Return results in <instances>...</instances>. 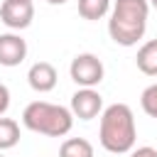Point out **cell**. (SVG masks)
Returning a JSON list of instances; mask_svg holds the SVG:
<instances>
[{"label":"cell","mask_w":157,"mask_h":157,"mask_svg":"<svg viewBox=\"0 0 157 157\" xmlns=\"http://www.w3.org/2000/svg\"><path fill=\"white\" fill-rule=\"evenodd\" d=\"M140 105H142V110H145L150 118H157V81L150 83V86L142 91V96H140Z\"/></svg>","instance_id":"4fadbf2b"},{"label":"cell","mask_w":157,"mask_h":157,"mask_svg":"<svg viewBox=\"0 0 157 157\" xmlns=\"http://www.w3.org/2000/svg\"><path fill=\"white\" fill-rule=\"evenodd\" d=\"M0 157H5V155H0Z\"/></svg>","instance_id":"d6986e66"},{"label":"cell","mask_w":157,"mask_h":157,"mask_svg":"<svg viewBox=\"0 0 157 157\" xmlns=\"http://www.w3.org/2000/svg\"><path fill=\"white\" fill-rule=\"evenodd\" d=\"M15 2H29V0H15Z\"/></svg>","instance_id":"ac0fdd59"},{"label":"cell","mask_w":157,"mask_h":157,"mask_svg":"<svg viewBox=\"0 0 157 157\" xmlns=\"http://www.w3.org/2000/svg\"><path fill=\"white\" fill-rule=\"evenodd\" d=\"M56 81H59V74H56V69H54L49 61H37V64H32L29 71H27V83H29L32 91H37V93H49V91H54Z\"/></svg>","instance_id":"ba28073f"},{"label":"cell","mask_w":157,"mask_h":157,"mask_svg":"<svg viewBox=\"0 0 157 157\" xmlns=\"http://www.w3.org/2000/svg\"><path fill=\"white\" fill-rule=\"evenodd\" d=\"M103 61L91 54V52H83V54H76L71 59V66H69V76L71 81L78 86V88H93L103 81Z\"/></svg>","instance_id":"277c9868"},{"label":"cell","mask_w":157,"mask_h":157,"mask_svg":"<svg viewBox=\"0 0 157 157\" xmlns=\"http://www.w3.org/2000/svg\"><path fill=\"white\" fill-rule=\"evenodd\" d=\"M10 108V88L0 81V115H5Z\"/></svg>","instance_id":"5bb4252c"},{"label":"cell","mask_w":157,"mask_h":157,"mask_svg":"<svg viewBox=\"0 0 157 157\" xmlns=\"http://www.w3.org/2000/svg\"><path fill=\"white\" fill-rule=\"evenodd\" d=\"M59 157H93V145L86 137H69L61 142Z\"/></svg>","instance_id":"30bf717a"},{"label":"cell","mask_w":157,"mask_h":157,"mask_svg":"<svg viewBox=\"0 0 157 157\" xmlns=\"http://www.w3.org/2000/svg\"><path fill=\"white\" fill-rule=\"evenodd\" d=\"M17 142H20V125H17V120L0 115V152L2 150H12Z\"/></svg>","instance_id":"7c38bea8"},{"label":"cell","mask_w":157,"mask_h":157,"mask_svg":"<svg viewBox=\"0 0 157 157\" xmlns=\"http://www.w3.org/2000/svg\"><path fill=\"white\" fill-rule=\"evenodd\" d=\"M135 137H137L135 115L128 103H110L105 110H101L98 140L103 150L113 155H125L135 147Z\"/></svg>","instance_id":"6da1fadb"},{"label":"cell","mask_w":157,"mask_h":157,"mask_svg":"<svg viewBox=\"0 0 157 157\" xmlns=\"http://www.w3.org/2000/svg\"><path fill=\"white\" fill-rule=\"evenodd\" d=\"M135 64L145 76H157V39H150L137 49Z\"/></svg>","instance_id":"9c48e42d"},{"label":"cell","mask_w":157,"mask_h":157,"mask_svg":"<svg viewBox=\"0 0 157 157\" xmlns=\"http://www.w3.org/2000/svg\"><path fill=\"white\" fill-rule=\"evenodd\" d=\"M74 118L78 120H93L101 115L103 110V96L96 91V88H78L74 96H71V108Z\"/></svg>","instance_id":"5b68a950"},{"label":"cell","mask_w":157,"mask_h":157,"mask_svg":"<svg viewBox=\"0 0 157 157\" xmlns=\"http://www.w3.org/2000/svg\"><path fill=\"white\" fill-rule=\"evenodd\" d=\"M150 2L147 0H115L110 7L108 34L120 47H135L147 29Z\"/></svg>","instance_id":"7a4b0ae2"},{"label":"cell","mask_w":157,"mask_h":157,"mask_svg":"<svg viewBox=\"0 0 157 157\" xmlns=\"http://www.w3.org/2000/svg\"><path fill=\"white\" fill-rule=\"evenodd\" d=\"M147 2H150V7H155V10H157V0H147Z\"/></svg>","instance_id":"e0dca14e"},{"label":"cell","mask_w":157,"mask_h":157,"mask_svg":"<svg viewBox=\"0 0 157 157\" xmlns=\"http://www.w3.org/2000/svg\"><path fill=\"white\" fill-rule=\"evenodd\" d=\"M22 125L27 130L47 135V137H64L74 128V113L59 103L32 101L22 110Z\"/></svg>","instance_id":"3957f363"},{"label":"cell","mask_w":157,"mask_h":157,"mask_svg":"<svg viewBox=\"0 0 157 157\" xmlns=\"http://www.w3.org/2000/svg\"><path fill=\"white\" fill-rule=\"evenodd\" d=\"M130 157H157V150L155 147H137L130 152Z\"/></svg>","instance_id":"9a60e30c"},{"label":"cell","mask_w":157,"mask_h":157,"mask_svg":"<svg viewBox=\"0 0 157 157\" xmlns=\"http://www.w3.org/2000/svg\"><path fill=\"white\" fill-rule=\"evenodd\" d=\"M27 56V42L15 34V32H5L0 34V66H20Z\"/></svg>","instance_id":"52a82bcc"},{"label":"cell","mask_w":157,"mask_h":157,"mask_svg":"<svg viewBox=\"0 0 157 157\" xmlns=\"http://www.w3.org/2000/svg\"><path fill=\"white\" fill-rule=\"evenodd\" d=\"M47 2H49V5H64L66 0H47Z\"/></svg>","instance_id":"2e32d148"},{"label":"cell","mask_w":157,"mask_h":157,"mask_svg":"<svg viewBox=\"0 0 157 157\" xmlns=\"http://www.w3.org/2000/svg\"><path fill=\"white\" fill-rule=\"evenodd\" d=\"M110 12V0H78V15L83 20H103Z\"/></svg>","instance_id":"8fae6325"},{"label":"cell","mask_w":157,"mask_h":157,"mask_svg":"<svg viewBox=\"0 0 157 157\" xmlns=\"http://www.w3.org/2000/svg\"><path fill=\"white\" fill-rule=\"evenodd\" d=\"M0 20L10 29H27L34 20V5L29 2H15V0H2L0 5Z\"/></svg>","instance_id":"8992f818"}]
</instances>
